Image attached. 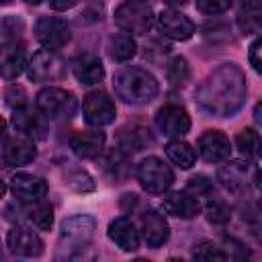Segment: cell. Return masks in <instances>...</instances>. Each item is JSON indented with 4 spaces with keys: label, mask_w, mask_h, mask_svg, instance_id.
I'll return each instance as SVG.
<instances>
[{
    "label": "cell",
    "mask_w": 262,
    "mask_h": 262,
    "mask_svg": "<svg viewBox=\"0 0 262 262\" xmlns=\"http://www.w3.org/2000/svg\"><path fill=\"white\" fill-rule=\"evenodd\" d=\"M246 74L237 63L217 66L196 88L194 100L201 111L213 117H233L246 102Z\"/></svg>",
    "instance_id": "cell-1"
},
{
    "label": "cell",
    "mask_w": 262,
    "mask_h": 262,
    "mask_svg": "<svg viewBox=\"0 0 262 262\" xmlns=\"http://www.w3.org/2000/svg\"><path fill=\"white\" fill-rule=\"evenodd\" d=\"M113 88H115L117 98H121L125 104H133V106L151 102L160 92V86H158V80L154 78V74H149L147 70L137 68V66H129V68H123L121 72H117L113 76Z\"/></svg>",
    "instance_id": "cell-2"
},
{
    "label": "cell",
    "mask_w": 262,
    "mask_h": 262,
    "mask_svg": "<svg viewBox=\"0 0 262 262\" xmlns=\"http://www.w3.org/2000/svg\"><path fill=\"white\" fill-rule=\"evenodd\" d=\"M94 219L88 215H74L61 221V231H59V239L61 246L59 250H66V258H80L82 250L88 248L92 235H94Z\"/></svg>",
    "instance_id": "cell-3"
},
{
    "label": "cell",
    "mask_w": 262,
    "mask_h": 262,
    "mask_svg": "<svg viewBox=\"0 0 262 262\" xmlns=\"http://www.w3.org/2000/svg\"><path fill=\"white\" fill-rule=\"evenodd\" d=\"M35 104H37V111L51 121L72 119L78 113V98L74 96V92L57 86H47L39 90Z\"/></svg>",
    "instance_id": "cell-4"
},
{
    "label": "cell",
    "mask_w": 262,
    "mask_h": 262,
    "mask_svg": "<svg viewBox=\"0 0 262 262\" xmlns=\"http://www.w3.org/2000/svg\"><path fill=\"white\" fill-rule=\"evenodd\" d=\"M115 25L129 35H145L154 25V8L145 0H125L115 8Z\"/></svg>",
    "instance_id": "cell-5"
},
{
    "label": "cell",
    "mask_w": 262,
    "mask_h": 262,
    "mask_svg": "<svg viewBox=\"0 0 262 262\" xmlns=\"http://www.w3.org/2000/svg\"><path fill=\"white\" fill-rule=\"evenodd\" d=\"M135 178L139 186L149 194H164L174 184L172 168L158 156H147L135 166Z\"/></svg>",
    "instance_id": "cell-6"
},
{
    "label": "cell",
    "mask_w": 262,
    "mask_h": 262,
    "mask_svg": "<svg viewBox=\"0 0 262 262\" xmlns=\"http://www.w3.org/2000/svg\"><path fill=\"white\" fill-rule=\"evenodd\" d=\"M217 180L231 192L242 194L258 184V168L248 160H229L217 170Z\"/></svg>",
    "instance_id": "cell-7"
},
{
    "label": "cell",
    "mask_w": 262,
    "mask_h": 262,
    "mask_svg": "<svg viewBox=\"0 0 262 262\" xmlns=\"http://www.w3.org/2000/svg\"><path fill=\"white\" fill-rule=\"evenodd\" d=\"M27 74L33 82H55L66 76V63L57 51L43 47L27 61Z\"/></svg>",
    "instance_id": "cell-8"
},
{
    "label": "cell",
    "mask_w": 262,
    "mask_h": 262,
    "mask_svg": "<svg viewBox=\"0 0 262 262\" xmlns=\"http://www.w3.org/2000/svg\"><path fill=\"white\" fill-rule=\"evenodd\" d=\"M82 115L90 127H104L115 121L117 106L104 90H92L82 100Z\"/></svg>",
    "instance_id": "cell-9"
},
{
    "label": "cell",
    "mask_w": 262,
    "mask_h": 262,
    "mask_svg": "<svg viewBox=\"0 0 262 262\" xmlns=\"http://www.w3.org/2000/svg\"><path fill=\"white\" fill-rule=\"evenodd\" d=\"M35 39L45 49L57 51V49L66 47L72 39L70 25L63 18H57V16H41L35 23Z\"/></svg>",
    "instance_id": "cell-10"
},
{
    "label": "cell",
    "mask_w": 262,
    "mask_h": 262,
    "mask_svg": "<svg viewBox=\"0 0 262 262\" xmlns=\"http://www.w3.org/2000/svg\"><path fill=\"white\" fill-rule=\"evenodd\" d=\"M190 125H192L190 123V115L180 104L168 102V104L160 106L158 113H156V127L166 137L180 139L182 135H186L190 131Z\"/></svg>",
    "instance_id": "cell-11"
},
{
    "label": "cell",
    "mask_w": 262,
    "mask_h": 262,
    "mask_svg": "<svg viewBox=\"0 0 262 262\" xmlns=\"http://www.w3.org/2000/svg\"><path fill=\"white\" fill-rule=\"evenodd\" d=\"M2 156H4L6 166H12V168L29 166V164L37 158L35 139H33L31 135H27V133L14 131L10 137H6V139H4Z\"/></svg>",
    "instance_id": "cell-12"
},
{
    "label": "cell",
    "mask_w": 262,
    "mask_h": 262,
    "mask_svg": "<svg viewBox=\"0 0 262 262\" xmlns=\"http://www.w3.org/2000/svg\"><path fill=\"white\" fill-rule=\"evenodd\" d=\"M156 25H158V31L172 41H188L196 31L194 23L176 8L162 10L156 18Z\"/></svg>",
    "instance_id": "cell-13"
},
{
    "label": "cell",
    "mask_w": 262,
    "mask_h": 262,
    "mask_svg": "<svg viewBox=\"0 0 262 262\" xmlns=\"http://www.w3.org/2000/svg\"><path fill=\"white\" fill-rule=\"evenodd\" d=\"M6 246L14 256L37 258L43 254V239L39 233L25 225H14L6 233Z\"/></svg>",
    "instance_id": "cell-14"
},
{
    "label": "cell",
    "mask_w": 262,
    "mask_h": 262,
    "mask_svg": "<svg viewBox=\"0 0 262 262\" xmlns=\"http://www.w3.org/2000/svg\"><path fill=\"white\" fill-rule=\"evenodd\" d=\"M196 151L199 156L209 162V164H219L225 162L231 154V143L229 137L219 131V129H207L199 139H196Z\"/></svg>",
    "instance_id": "cell-15"
},
{
    "label": "cell",
    "mask_w": 262,
    "mask_h": 262,
    "mask_svg": "<svg viewBox=\"0 0 262 262\" xmlns=\"http://www.w3.org/2000/svg\"><path fill=\"white\" fill-rule=\"evenodd\" d=\"M10 190L16 196V201L20 203H31V201H39L45 199L49 186L41 176L35 174H27V172H16L10 178Z\"/></svg>",
    "instance_id": "cell-16"
},
{
    "label": "cell",
    "mask_w": 262,
    "mask_h": 262,
    "mask_svg": "<svg viewBox=\"0 0 262 262\" xmlns=\"http://www.w3.org/2000/svg\"><path fill=\"white\" fill-rule=\"evenodd\" d=\"M139 229H141V237L149 248H160L170 239V225L164 219L162 213L149 209L145 213H141L139 219Z\"/></svg>",
    "instance_id": "cell-17"
},
{
    "label": "cell",
    "mask_w": 262,
    "mask_h": 262,
    "mask_svg": "<svg viewBox=\"0 0 262 262\" xmlns=\"http://www.w3.org/2000/svg\"><path fill=\"white\" fill-rule=\"evenodd\" d=\"M27 70V53L25 47L16 41L0 43V78L16 80Z\"/></svg>",
    "instance_id": "cell-18"
},
{
    "label": "cell",
    "mask_w": 262,
    "mask_h": 262,
    "mask_svg": "<svg viewBox=\"0 0 262 262\" xmlns=\"http://www.w3.org/2000/svg\"><path fill=\"white\" fill-rule=\"evenodd\" d=\"M104 133L96 127V129H86V131H76L70 137V149L84 160H92L98 158L102 147H104Z\"/></svg>",
    "instance_id": "cell-19"
},
{
    "label": "cell",
    "mask_w": 262,
    "mask_h": 262,
    "mask_svg": "<svg viewBox=\"0 0 262 262\" xmlns=\"http://www.w3.org/2000/svg\"><path fill=\"white\" fill-rule=\"evenodd\" d=\"M162 209L168 215H174L178 219H192L201 213V203L194 194H190L186 190H176V192H170L168 196H164Z\"/></svg>",
    "instance_id": "cell-20"
},
{
    "label": "cell",
    "mask_w": 262,
    "mask_h": 262,
    "mask_svg": "<svg viewBox=\"0 0 262 262\" xmlns=\"http://www.w3.org/2000/svg\"><path fill=\"white\" fill-rule=\"evenodd\" d=\"M106 235L125 252H135L139 248V231L129 217H117L108 223Z\"/></svg>",
    "instance_id": "cell-21"
},
{
    "label": "cell",
    "mask_w": 262,
    "mask_h": 262,
    "mask_svg": "<svg viewBox=\"0 0 262 262\" xmlns=\"http://www.w3.org/2000/svg\"><path fill=\"white\" fill-rule=\"evenodd\" d=\"M72 74L74 78L84 84V86H92L98 84L104 78V66L100 61L98 55L94 53H82L72 61Z\"/></svg>",
    "instance_id": "cell-22"
},
{
    "label": "cell",
    "mask_w": 262,
    "mask_h": 262,
    "mask_svg": "<svg viewBox=\"0 0 262 262\" xmlns=\"http://www.w3.org/2000/svg\"><path fill=\"white\" fill-rule=\"evenodd\" d=\"M117 141H119V149H123V151H139L145 145H149L154 139L147 129H143L139 125H125L119 129Z\"/></svg>",
    "instance_id": "cell-23"
},
{
    "label": "cell",
    "mask_w": 262,
    "mask_h": 262,
    "mask_svg": "<svg viewBox=\"0 0 262 262\" xmlns=\"http://www.w3.org/2000/svg\"><path fill=\"white\" fill-rule=\"evenodd\" d=\"M12 125L16 131L20 133H27L31 137H45V123H43V115L39 113H33L29 111L27 106L25 108H18L14 111L12 115Z\"/></svg>",
    "instance_id": "cell-24"
},
{
    "label": "cell",
    "mask_w": 262,
    "mask_h": 262,
    "mask_svg": "<svg viewBox=\"0 0 262 262\" xmlns=\"http://www.w3.org/2000/svg\"><path fill=\"white\" fill-rule=\"evenodd\" d=\"M23 213L37 229H51L53 225V209L45 199L23 203Z\"/></svg>",
    "instance_id": "cell-25"
},
{
    "label": "cell",
    "mask_w": 262,
    "mask_h": 262,
    "mask_svg": "<svg viewBox=\"0 0 262 262\" xmlns=\"http://www.w3.org/2000/svg\"><path fill=\"white\" fill-rule=\"evenodd\" d=\"M166 156L172 164H176L178 168L182 170H190L196 162V151L190 143L186 141H180V139H172L168 145H166Z\"/></svg>",
    "instance_id": "cell-26"
},
{
    "label": "cell",
    "mask_w": 262,
    "mask_h": 262,
    "mask_svg": "<svg viewBox=\"0 0 262 262\" xmlns=\"http://www.w3.org/2000/svg\"><path fill=\"white\" fill-rule=\"evenodd\" d=\"M135 49H137V45H135L133 37L125 31H121L108 39V55L115 61H129L135 55Z\"/></svg>",
    "instance_id": "cell-27"
},
{
    "label": "cell",
    "mask_w": 262,
    "mask_h": 262,
    "mask_svg": "<svg viewBox=\"0 0 262 262\" xmlns=\"http://www.w3.org/2000/svg\"><path fill=\"white\" fill-rule=\"evenodd\" d=\"M235 145L237 149L246 156V158H252L256 160L258 154H260V133L252 127H244L237 135H235Z\"/></svg>",
    "instance_id": "cell-28"
},
{
    "label": "cell",
    "mask_w": 262,
    "mask_h": 262,
    "mask_svg": "<svg viewBox=\"0 0 262 262\" xmlns=\"http://www.w3.org/2000/svg\"><path fill=\"white\" fill-rule=\"evenodd\" d=\"M239 27L246 35L260 31V8L258 0H248L239 12Z\"/></svg>",
    "instance_id": "cell-29"
},
{
    "label": "cell",
    "mask_w": 262,
    "mask_h": 262,
    "mask_svg": "<svg viewBox=\"0 0 262 262\" xmlns=\"http://www.w3.org/2000/svg\"><path fill=\"white\" fill-rule=\"evenodd\" d=\"M166 76H168V80H170L174 86H182V84L190 78L188 61H186L182 55L172 57L170 63H168V68H166Z\"/></svg>",
    "instance_id": "cell-30"
},
{
    "label": "cell",
    "mask_w": 262,
    "mask_h": 262,
    "mask_svg": "<svg viewBox=\"0 0 262 262\" xmlns=\"http://www.w3.org/2000/svg\"><path fill=\"white\" fill-rule=\"evenodd\" d=\"M66 184H68V188H72L74 192H92V190L96 188L92 176H90L88 172H84V170H74V172H70V174L66 176Z\"/></svg>",
    "instance_id": "cell-31"
},
{
    "label": "cell",
    "mask_w": 262,
    "mask_h": 262,
    "mask_svg": "<svg viewBox=\"0 0 262 262\" xmlns=\"http://www.w3.org/2000/svg\"><path fill=\"white\" fill-rule=\"evenodd\" d=\"M205 213H207V219L211 223H219V225L221 223H227L229 217H231L229 205L225 201H221V199H211L207 203V207H205Z\"/></svg>",
    "instance_id": "cell-32"
},
{
    "label": "cell",
    "mask_w": 262,
    "mask_h": 262,
    "mask_svg": "<svg viewBox=\"0 0 262 262\" xmlns=\"http://www.w3.org/2000/svg\"><path fill=\"white\" fill-rule=\"evenodd\" d=\"M192 256L196 260H227L223 246H219L215 242H201L199 246H194Z\"/></svg>",
    "instance_id": "cell-33"
},
{
    "label": "cell",
    "mask_w": 262,
    "mask_h": 262,
    "mask_svg": "<svg viewBox=\"0 0 262 262\" xmlns=\"http://www.w3.org/2000/svg\"><path fill=\"white\" fill-rule=\"evenodd\" d=\"M184 190L190 192V194H194V196H211L213 194V180H209L203 174H196V176H192L188 180V184H186Z\"/></svg>",
    "instance_id": "cell-34"
},
{
    "label": "cell",
    "mask_w": 262,
    "mask_h": 262,
    "mask_svg": "<svg viewBox=\"0 0 262 262\" xmlns=\"http://www.w3.org/2000/svg\"><path fill=\"white\" fill-rule=\"evenodd\" d=\"M25 31V23L20 16H4L0 18V35L2 37H10V39H18Z\"/></svg>",
    "instance_id": "cell-35"
},
{
    "label": "cell",
    "mask_w": 262,
    "mask_h": 262,
    "mask_svg": "<svg viewBox=\"0 0 262 262\" xmlns=\"http://www.w3.org/2000/svg\"><path fill=\"white\" fill-rule=\"evenodd\" d=\"M4 98H6V104H8L10 108H14V111L27 106V90H25L23 86H18V84L10 86V88L4 92Z\"/></svg>",
    "instance_id": "cell-36"
},
{
    "label": "cell",
    "mask_w": 262,
    "mask_h": 262,
    "mask_svg": "<svg viewBox=\"0 0 262 262\" xmlns=\"http://www.w3.org/2000/svg\"><path fill=\"white\" fill-rule=\"evenodd\" d=\"M231 6V0H196V8L203 14H221Z\"/></svg>",
    "instance_id": "cell-37"
},
{
    "label": "cell",
    "mask_w": 262,
    "mask_h": 262,
    "mask_svg": "<svg viewBox=\"0 0 262 262\" xmlns=\"http://www.w3.org/2000/svg\"><path fill=\"white\" fill-rule=\"evenodd\" d=\"M260 51H262V41L260 37H256L250 45V63L256 72H262V61H260Z\"/></svg>",
    "instance_id": "cell-38"
},
{
    "label": "cell",
    "mask_w": 262,
    "mask_h": 262,
    "mask_svg": "<svg viewBox=\"0 0 262 262\" xmlns=\"http://www.w3.org/2000/svg\"><path fill=\"white\" fill-rule=\"evenodd\" d=\"M78 2H80V0H49V6H51L53 10H57V12H63V10L74 8Z\"/></svg>",
    "instance_id": "cell-39"
},
{
    "label": "cell",
    "mask_w": 262,
    "mask_h": 262,
    "mask_svg": "<svg viewBox=\"0 0 262 262\" xmlns=\"http://www.w3.org/2000/svg\"><path fill=\"white\" fill-rule=\"evenodd\" d=\"M4 139H6V121L0 117V145L4 143Z\"/></svg>",
    "instance_id": "cell-40"
},
{
    "label": "cell",
    "mask_w": 262,
    "mask_h": 262,
    "mask_svg": "<svg viewBox=\"0 0 262 262\" xmlns=\"http://www.w3.org/2000/svg\"><path fill=\"white\" fill-rule=\"evenodd\" d=\"M164 2H166V4H170L172 8H176V6H184L188 0H164Z\"/></svg>",
    "instance_id": "cell-41"
},
{
    "label": "cell",
    "mask_w": 262,
    "mask_h": 262,
    "mask_svg": "<svg viewBox=\"0 0 262 262\" xmlns=\"http://www.w3.org/2000/svg\"><path fill=\"white\" fill-rule=\"evenodd\" d=\"M4 194H6V184H4V180L0 178V199H2Z\"/></svg>",
    "instance_id": "cell-42"
},
{
    "label": "cell",
    "mask_w": 262,
    "mask_h": 262,
    "mask_svg": "<svg viewBox=\"0 0 262 262\" xmlns=\"http://www.w3.org/2000/svg\"><path fill=\"white\" fill-rule=\"evenodd\" d=\"M25 2H29V4H39L41 0H25Z\"/></svg>",
    "instance_id": "cell-43"
},
{
    "label": "cell",
    "mask_w": 262,
    "mask_h": 262,
    "mask_svg": "<svg viewBox=\"0 0 262 262\" xmlns=\"http://www.w3.org/2000/svg\"><path fill=\"white\" fill-rule=\"evenodd\" d=\"M2 2H8V0H2Z\"/></svg>",
    "instance_id": "cell-44"
}]
</instances>
